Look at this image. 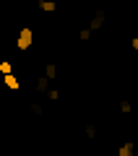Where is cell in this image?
<instances>
[{
  "label": "cell",
  "mask_w": 138,
  "mask_h": 156,
  "mask_svg": "<svg viewBox=\"0 0 138 156\" xmlns=\"http://www.w3.org/2000/svg\"><path fill=\"white\" fill-rule=\"evenodd\" d=\"M0 73H3V76H8V73H13V62L3 60V62H0Z\"/></svg>",
  "instance_id": "ba28073f"
},
{
  "label": "cell",
  "mask_w": 138,
  "mask_h": 156,
  "mask_svg": "<svg viewBox=\"0 0 138 156\" xmlns=\"http://www.w3.org/2000/svg\"><path fill=\"white\" fill-rule=\"evenodd\" d=\"M117 156H136V146L133 143H122L117 148Z\"/></svg>",
  "instance_id": "5b68a950"
},
{
  "label": "cell",
  "mask_w": 138,
  "mask_h": 156,
  "mask_svg": "<svg viewBox=\"0 0 138 156\" xmlns=\"http://www.w3.org/2000/svg\"><path fill=\"white\" fill-rule=\"evenodd\" d=\"M120 112L130 115V112H133V104H130V101H125V99H122V101H120Z\"/></svg>",
  "instance_id": "8fae6325"
},
{
  "label": "cell",
  "mask_w": 138,
  "mask_h": 156,
  "mask_svg": "<svg viewBox=\"0 0 138 156\" xmlns=\"http://www.w3.org/2000/svg\"><path fill=\"white\" fill-rule=\"evenodd\" d=\"M39 8H42L44 13H52L55 11V0H39Z\"/></svg>",
  "instance_id": "8992f818"
},
{
  "label": "cell",
  "mask_w": 138,
  "mask_h": 156,
  "mask_svg": "<svg viewBox=\"0 0 138 156\" xmlns=\"http://www.w3.org/2000/svg\"><path fill=\"white\" fill-rule=\"evenodd\" d=\"M34 89L39 91V94H47V91H50V78H37V83H34Z\"/></svg>",
  "instance_id": "277c9868"
},
{
  "label": "cell",
  "mask_w": 138,
  "mask_h": 156,
  "mask_svg": "<svg viewBox=\"0 0 138 156\" xmlns=\"http://www.w3.org/2000/svg\"><path fill=\"white\" fill-rule=\"evenodd\" d=\"M47 99L57 101V99H60V91H57V89H50V91H47Z\"/></svg>",
  "instance_id": "7c38bea8"
},
{
  "label": "cell",
  "mask_w": 138,
  "mask_h": 156,
  "mask_svg": "<svg viewBox=\"0 0 138 156\" xmlns=\"http://www.w3.org/2000/svg\"><path fill=\"white\" fill-rule=\"evenodd\" d=\"M104 18H107V13L104 11H96L94 13V16H91V21H89V31H99V29H102V23H104Z\"/></svg>",
  "instance_id": "7a4b0ae2"
},
{
  "label": "cell",
  "mask_w": 138,
  "mask_h": 156,
  "mask_svg": "<svg viewBox=\"0 0 138 156\" xmlns=\"http://www.w3.org/2000/svg\"><path fill=\"white\" fill-rule=\"evenodd\" d=\"M3 83H5V86H8L11 91H18V89H21V81H18V78L13 76V73H8V76H3Z\"/></svg>",
  "instance_id": "3957f363"
},
{
  "label": "cell",
  "mask_w": 138,
  "mask_h": 156,
  "mask_svg": "<svg viewBox=\"0 0 138 156\" xmlns=\"http://www.w3.org/2000/svg\"><path fill=\"white\" fill-rule=\"evenodd\" d=\"M31 112L34 115H42V104H39V101H31Z\"/></svg>",
  "instance_id": "4fadbf2b"
},
{
  "label": "cell",
  "mask_w": 138,
  "mask_h": 156,
  "mask_svg": "<svg viewBox=\"0 0 138 156\" xmlns=\"http://www.w3.org/2000/svg\"><path fill=\"white\" fill-rule=\"evenodd\" d=\"M44 78H50V81H52V78H57V68L52 65V62H47V68H44Z\"/></svg>",
  "instance_id": "52a82bcc"
},
{
  "label": "cell",
  "mask_w": 138,
  "mask_h": 156,
  "mask_svg": "<svg viewBox=\"0 0 138 156\" xmlns=\"http://www.w3.org/2000/svg\"><path fill=\"white\" fill-rule=\"evenodd\" d=\"M31 44H34V29L24 26L21 31H18V37H16V50L26 52V50H31Z\"/></svg>",
  "instance_id": "6da1fadb"
},
{
  "label": "cell",
  "mask_w": 138,
  "mask_h": 156,
  "mask_svg": "<svg viewBox=\"0 0 138 156\" xmlns=\"http://www.w3.org/2000/svg\"><path fill=\"white\" fill-rule=\"evenodd\" d=\"M78 39H81V42H89V39H91V31H89V29L83 26L81 31H78Z\"/></svg>",
  "instance_id": "30bf717a"
},
{
  "label": "cell",
  "mask_w": 138,
  "mask_h": 156,
  "mask_svg": "<svg viewBox=\"0 0 138 156\" xmlns=\"http://www.w3.org/2000/svg\"><path fill=\"white\" fill-rule=\"evenodd\" d=\"M83 133H86V138H96V125H91V122H89L86 128H83Z\"/></svg>",
  "instance_id": "9c48e42d"
}]
</instances>
